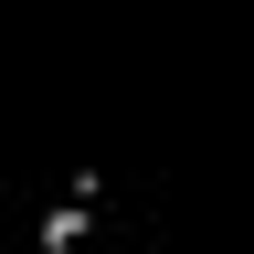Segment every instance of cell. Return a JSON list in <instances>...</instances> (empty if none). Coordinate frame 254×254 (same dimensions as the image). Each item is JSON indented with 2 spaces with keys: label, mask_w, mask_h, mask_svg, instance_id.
<instances>
[{
  "label": "cell",
  "mask_w": 254,
  "mask_h": 254,
  "mask_svg": "<svg viewBox=\"0 0 254 254\" xmlns=\"http://www.w3.org/2000/svg\"><path fill=\"white\" fill-rule=\"evenodd\" d=\"M95 212H106V201H85V190H64V201L43 212V254H74V244L95 233Z\"/></svg>",
  "instance_id": "1"
}]
</instances>
